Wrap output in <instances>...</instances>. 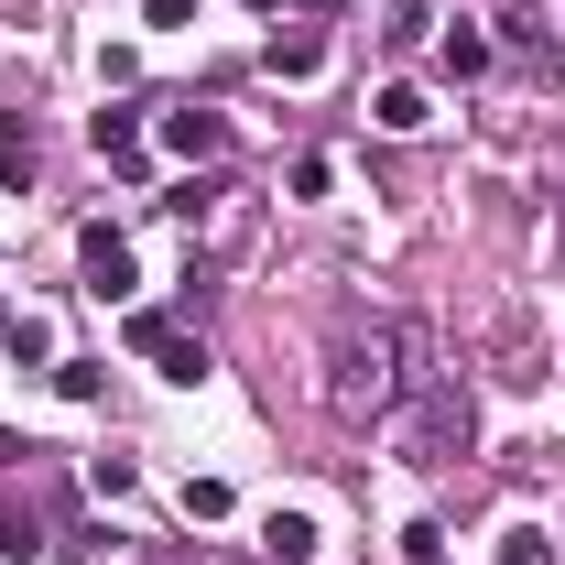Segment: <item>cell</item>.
<instances>
[{"label":"cell","instance_id":"cell-15","mask_svg":"<svg viewBox=\"0 0 565 565\" xmlns=\"http://www.w3.org/2000/svg\"><path fill=\"white\" fill-rule=\"evenodd\" d=\"M228 511V479H185V522H217Z\"/></svg>","mask_w":565,"mask_h":565},{"label":"cell","instance_id":"cell-2","mask_svg":"<svg viewBox=\"0 0 565 565\" xmlns=\"http://www.w3.org/2000/svg\"><path fill=\"white\" fill-rule=\"evenodd\" d=\"M468 435H479L468 381H457V370H424L414 414H403V457H424V468H457V457H468Z\"/></svg>","mask_w":565,"mask_h":565},{"label":"cell","instance_id":"cell-6","mask_svg":"<svg viewBox=\"0 0 565 565\" xmlns=\"http://www.w3.org/2000/svg\"><path fill=\"white\" fill-rule=\"evenodd\" d=\"M262 66H273V76H316V66H327V33H316V22H294V33L262 44Z\"/></svg>","mask_w":565,"mask_h":565},{"label":"cell","instance_id":"cell-5","mask_svg":"<svg viewBox=\"0 0 565 565\" xmlns=\"http://www.w3.org/2000/svg\"><path fill=\"white\" fill-rule=\"evenodd\" d=\"M262 555L273 565H316V511H262Z\"/></svg>","mask_w":565,"mask_h":565},{"label":"cell","instance_id":"cell-7","mask_svg":"<svg viewBox=\"0 0 565 565\" xmlns=\"http://www.w3.org/2000/svg\"><path fill=\"white\" fill-rule=\"evenodd\" d=\"M163 141H174L185 163H207V152H228V120H217V109H174V120H163Z\"/></svg>","mask_w":565,"mask_h":565},{"label":"cell","instance_id":"cell-16","mask_svg":"<svg viewBox=\"0 0 565 565\" xmlns=\"http://www.w3.org/2000/svg\"><path fill=\"white\" fill-rule=\"evenodd\" d=\"M141 22H152V33H185V22H196V0H141Z\"/></svg>","mask_w":565,"mask_h":565},{"label":"cell","instance_id":"cell-1","mask_svg":"<svg viewBox=\"0 0 565 565\" xmlns=\"http://www.w3.org/2000/svg\"><path fill=\"white\" fill-rule=\"evenodd\" d=\"M403 349H414L403 327H349V338L327 349V414H338V424H370L392 392H403Z\"/></svg>","mask_w":565,"mask_h":565},{"label":"cell","instance_id":"cell-14","mask_svg":"<svg viewBox=\"0 0 565 565\" xmlns=\"http://www.w3.org/2000/svg\"><path fill=\"white\" fill-rule=\"evenodd\" d=\"M0 555H44V522H33V511H11V500H0Z\"/></svg>","mask_w":565,"mask_h":565},{"label":"cell","instance_id":"cell-17","mask_svg":"<svg viewBox=\"0 0 565 565\" xmlns=\"http://www.w3.org/2000/svg\"><path fill=\"white\" fill-rule=\"evenodd\" d=\"M555 273H565V217H555Z\"/></svg>","mask_w":565,"mask_h":565},{"label":"cell","instance_id":"cell-10","mask_svg":"<svg viewBox=\"0 0 565 565\" xmlns=\"http://www.w3.org/2000/svg\"><path fill=\"white\" fill-rule=\"evenodd\" d=\"M0 338H11V370H44V359H55V327H44V316H11Z\"/></svg>","mask_w":565,"mask_h":565},{"label":"cell","instance_id":"cell-12","mask_svg":"<svg viewBox=\"0 0 565 565\" xmlns=\"http://www.w3.org/2000/svg\"><path fill=\"white\" fill-rule=\"evenodd\" d=\"M500 565H555V544H544V522H511V533H500Z\"/></svg>","mask_w":565,"mask_h":565},{"label":"cell","instance_id":"cell-11","mask_svg":"<svg viewBox=\"0 0 565 565\" xmlns=\"http://www.w3.org/2000/svg\"><path fill=\"white\" fill-rule=\"evenodd\" d=\"M55 392H66V403H98V392H109V370H98V359H55Z\"/></svg>","mask_w":565,"mask_h":565},{"label":"cell","instance_id":"cell-4","mask_svg":"<svg viewBox=\"0 0 565 565\" xmlns=\"http://www.w3.org/2000/svg\"><path fill=\"white\" fill-rule=\"evenodd\" d=\"M76 262H87V294H131V282H141L131 239H120L109 217H87V228H76Z\"/></svg>","mask_w":565,"mask_h":565},{"label":"cell","instance_id":"cell-18","mask_svg":"<svg viewBox=\"0 0 565 565\" xmlns=\"http://www.w3.org/2000/svg\"><path fill=\"white\" fill-rule=\"evenodd\" d=\"M555 565H565V533H555Z\"/></svg>","mask_w":565,"mask_h":565},{"label":"cell","instance_id":"cell-3","mask_svg":"<svg viewBox=\"0 0 565 565\" xmlns=\"http://www.w3.org/2000/svg\"><path fill=\"white\" fill-rule=\"evenodd\" d=\"M120 338H131V349L152 359L163 381H207V338H185V327H174V316H152V305H141V316L120 327Z\"/></svg>","mask_w":565,"mask_h":565},{"label":"cell","instance_id":"cell-9","mask_svg":"<svg viewBox=\"0 0 565 565\" xmlns=\"http://www.w3.org/2000/svg\"><path fill=\"white\" fill-rule=\"evenodd\" d=\"M370 120H381V131H424L435 109H424V87H403V76H392V87L370 98Z\"/></svg>","mask_w":565,"mask_h":565},{"label":"cell","instance_id":"cell-8","mask_svg":"<svg viewBox=\"0 0 565 565\" xmlns=\"http://www.w3.org/2000/svg\"><path fill=\"white\" fill-rule=\"evenodd\" d=\"M435 66L446 76H490V33H479V22H446V33H435Z\"/></svg>","mask_w":565,"mask_h":565},{"label":"cell","instance_id":"cell-13","mask_svg":"<svg viewBox=\"0 0 565 565\" xmlns=\"http://www.w3.org/2000/svg\"><path fill=\"white\" fill-rule=\"evenodd\" d=\"M98 152H109V163H131V152H141V120H131V109H98Z\"/></svg>","mask_w":565,"mask_h":565}]
</instances>
